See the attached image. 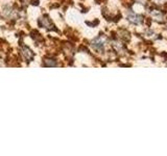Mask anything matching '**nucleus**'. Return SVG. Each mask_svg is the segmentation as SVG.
Segmentation results:
<instances>
[{"instance_id": "nucleus-2", "label": "nucleus", "mask_w": 167, "mask_h": 156, "mask_svg": "<svg viewBox=\"0 0 167 156\" xmlns=\"http://www.w3.org/2000/svg\"><path fill=\"white\" fill-rule=\"evenodd\" d=\"M128 20H130L132 23H135V24H139V23H141V22H142V19H141V17L137 16V15H134V14H132V15L128 16Z\"/></svg>"}, {"instance_id": "nucleus-1", "label": "nucleus", "mask_w": 167, "mask_h": 156, "mask_svg": "<svg viewBox=\"0 0 167 156\" xmlns=\"http://www.w3.org/2000/svg\"><path fill=\"white\" fill-rule=\"evenodd\" d=\"M92 46L94 47L96 50H102L103 47H105V40H103L102 37H97V39H95V41H93Z\"/></svg>"}, {"instance_id": "nucleus-3", "label": "nucleus", "mask_w": 167, "mask_h": 156, "mask_svg": "<svg viewBox=\"0 0 167 156\" xmlns=\"http://www.w3.org/2000/svg\"><path fill=\"white\" fill-rule=\"evenodd\" d=\"M22 53H23V55L25 56V58L27 59H32V56H34V53H32V51H30L28 48H26V47H24V48L22 49Z\"/></svg>"}]
</instances>
